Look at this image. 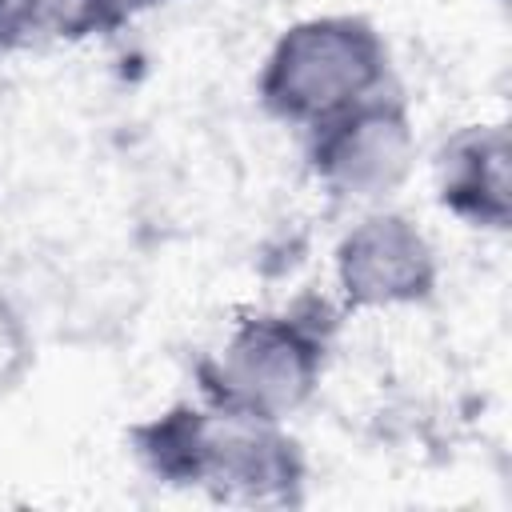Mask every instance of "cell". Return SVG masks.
Here are the masks:
<instances>
[{
  "label": "cell",
  "instance_id": "1",
  "mask_svg": "<svg viewBox=\"0 0 512 512\" xmlns=\"http://www.w3.org/2000/svg\"><path fill=\"white\" fill-rule=\"evenodd\" d=\"M128 448L156 484L204 492L220 504L292 508L308 488V456L288 424L228 416L200 400L136 420Z\"/></svg>",
  "mask_w": 512,
  "mask_h": 512
},
{
  "label": "cell",
  "instance_id": "2",
  "mask_svg": "<svg viewBox=\"0 0 512 512\" xmlns=\"http://www.w3.org/2000/svg\"><path fill=\"white\" fill-rule=\"evenodd\" d=\"M336 324L340 308L316 296L240 316L228 336L196 360V400L228 416L288 424L328 372Z\"/></svg>",
  "mask_w": 512,
  "mask_h": 512
},
{
  "label": "cell",
  "instance_id": "3",
  "mask_svg": "<svg viewBox=\"0 0 512 512\" xmlns=\"http://www.w3.org/2000/svg\"><path fill=\"white\" fill-rule=\"evenodd\" d=\"M392 84V48L360 12L300 16L268 44L256 72L260 108L288 128H316Z\"/></svg>",
  "mask_w": 512,
  "mask_h": 512
},
{
  "label": "cell",
  "instance_id": "4",
  "mask_svg": "<svg viewBox=\"0 0 512 512\" xmlns=\"http://www.w3.org/2000/svg\"><path fill=\"white\" fill-rule=\"evenodd\" d=\"M416 156V120L396 84L304 132V168L312 184L340 204H388L408 184Z\"/></svg>",
  "mask_w": 512,
  "mask_h": 512
},
{
  "label": "cell",
  "instance_id": "5",
  "mask_svg": "<svg viewBox=\"0 0 512 512\" xmlns=\"http://www.w3.org/2000/svg\"><path fill=\"white\" fill-rule=\"evenodd\" d=\"M340 316L420 308L440 288V256L428 232L396 208H368L332 248Z\"/></svg>",
  "mask_w": 512,
  "mask_h": 512
},
{
  "label": "cell",
  "instance_id": "6",
  "mask_svg": "<svg viewBox=\"0 0 512 512\" xmlns=\"http://www.w3.org/2000/svg\"><path fill=\"white\" fill-rule=\"evenodd\" d=\"M436 204L476 232L512 224V136L504 120L460 124L432 156Z\"/></svg>",
  "mask_w": 512,
  "mask_h": 512
},
{
  "label": "cell",
  "instance_id": "7",
  "mask_svg": "<svg viewBox=\"0 0 512 512\" xmlns=\"http://www.w3.org/2000/svg\"><path fill=\"white\" fill-rule=\"evenodd\" d=\"M136 8V0H0V56L104 40Z\"/></svg>",
  "mask_w": 512,
  "mask_h": 512
},
{
  "label": "cell",
  "instance_id": "8",
  "mask_svg": "<svg viewBox=\"0 0 512 512\" xmlns=\"http://www.w3.org/2000/svg\"><path fill=\"white\" fill-rule=\"evenodd\" d=\"M136 4H140V8H144V4H164V0H136Z\"/></svg>",
  "mask_w": 512,
  "mask_h": 512
},
{
  "label": "cell",
  "instance_id": "9",
  "mask_svg": "<svg viewBox=\"0 0 512 512\" xmlns=\"http://www.w3.org/2000/svg\"><path fill=\"white\" fill-rule=\"evenodd\" d=\"M496 4H508V0H496Z\"/></svg>",
  "mask_w": 512,
  "mask_h": 512
}]
</instances>
